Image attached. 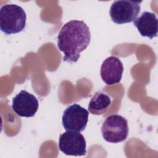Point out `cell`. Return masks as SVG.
<instances>
[{
	"label": "cell",
	"mask_w": 158,
	"mask_h": 158,
	"mask_svg": "<svg viewBox=\"0 0 158 158\" xmlns=\"http://www.w3.org/2000/svg\"><path fill=\"white\" fill-rule=\"evenodd\" d=\"M90 41L89 28L83 20H72L65 23L57 36V47L64 53L63 60L77 62Z\"/></svg>",
	"instance_id": "1"
},
{
	"label": "cell",
	"mask_w": 158,
	"mask_h": 158,
	"mask_svg": "<svg viewBox=\"0 0 158 158\" xmlns=\"http://www.w3.org/2000/svg\"><path fill=\"white\" fill-rule=\"evenodd\" d=\"M26 14L19 6L7 4L0 9V28L6 35L18 33L26 25Z\"/></svg>",
	"instance_id": "2"
},
{
	"label": "cell",
	"mask_w": 158,
	"mask_h": 158,
	"mask_svg": "<svg viewBox=\"0 0 158 158\" xmlns=\"http://www.w3.org/2000/svg\"><path fill=\"white\" fill-rule=\"evenodd\" d=\"M103 138L109 143H118L125 140L128 135L127 119L117 114L106 117L101 127Z\"/></svg>",
	"instance_id": "3"
},
{
	"label": "cell",
	"mask_w": 158,
	"mask_h": 158,
	"mask_svg": "<svg viewBox=\"0 0 158 158\" xmlns=\"http://www.w3.org/2000/svg\"><path fill=\"white\" fill-rule=\"evenodd\" d=\"M142 1L127 0L115 1L111 5L109 14L112 20L117 24L133 22L140 12Z\"/></svg>",
	"instance_id": "4"
},
{
	"label": "cell",
	"mask_w": 158,
	"mask_h": 158,
	"mask_svg": "<svg viewBox=\"0 0 158 158\" xmlns=\"http://www.w3.org/2000/svg\"><path fill=\"white\" fill-rule=\"evenodd\" d=\"M88 111L78 104L68 106L64 111L62 123L66 131L81 132L85 130L88 121Z\"/></svg>",
	"instance_id": "5"
},
{
	"label": "cell",
	"mask_w": 158,
	"mask_h": 158,
	"mask_svg": "<svg viewBox=\"0 0 158 158\" xmlns=\"http://www.w3.org/2000/svg\"><path fill=\"white\" fill-rule=\"evenodd\" d=\"M59 148L67 156H82L86 154V140L80 132L67 131L59 138Z\"/></svg>",
	"instance_id": "6"
},
{
	"label": "cell",
	"mask_w": 158,
	"mask_h": 158,
	"mask_svg": "<svg viewBox=\"0 0 158 158\" xmlns=\"http://www.w3.org/2000/svg\"><path fill=\"white\" fill-rule=\"evenodd\" d=\"M38 101L32 94L22 90L12 99V108L20 117H32L38 109Z\"/></svg>",
	"instance_id": "7"
},
{
	"label": "cell",
	"mask_w": 158,
	"mask_h": 158,
	"mask_svg": "<svg viewBox=\"0 0 158 158\" xmlns=\"http://www.w3.org/2000/svg\"><path fill=\"white\" fill-rule=\"evenodd\" d=\"M123 65L119 58L110 56L106 58L101 67V77L108 85L118 83L122 77Z\"/></svg>",
	"instance_id": "8"
},
{
	"label": "cell",
	"mask_w": 158,
	"mask_h": 158,
	"mask_svg": "<svg viewBox=\"0 0 158 158\" xmlns=\"http://www.w3.org/2000/svg\"><path fill=\"white\" fill-rule=\"evenodd\" d=\"M133 24L143 36L152 39L157 35L158 20L154 13L143 12L133 21Z\"/></svg>",
	"instance_id": "9"
},
{
	"label": "cell",
	"mask_w": 158,
	"mask_h": 158,
	"mask_svg": "<svg viewBox=\"0 0 158 158\" xmlns=\"http://www.w3.org/2000/svg\"><path fill=\"white\" fill-rule=\"evenodd\" d=\"M111 104L110 97L102 91H97L91 98L88 110L93 115H102L104 114Z\"/></svg>",
	"instance_id": "10"
}]
</instances>
